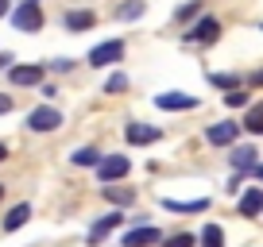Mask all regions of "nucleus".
Listing matches in <instances>:
<instances>
[{"label": "nucleus", "instance_id": "2eb2a0df", "mask_svg": "<svg viewBox=\"0 0 263 247\" xmlns=\"http://www.w3.org/2000/svg\"><path fill=\"white\" fill-rule=\"evenodd\" d=\"M163 205L171 209V213H205L209 201H205V197H197V201H171V197H166Z\"/></svg>", "mask_w": 263, "mask_h": 247}, {"label": "nucleus", "instance_id": "6e6552de", "mask_svg": "<svg viewBox=\"0 0 263 247\" xmlns=\"http://www.w3.org/2000/svg\"><path fill=\"white\" fill-rule=\"evenodd\" d=\"M124 139L136 143V147H143V143L159 139V128H151V123H128V128H124Z\"/></svg>", "mask_w": 263, "mask_h": 247}, {"label": "nucleus", "instance_id": "f3484780", "mask_svg": "<svg viewBox=\"0 0 263 247\" xmlns=\"http://www.w3.org/2000/svg\"><path fill=\"white\" fill-rule=\"evenodd\" d=\"M201 247H224V232L217 224H205L201 228Z\"/></svg>", "mask_w": 263, "mask_h": 247}, {"label": "nucleus", "instance_id": "9b49d317", "mask_svg": "<svg viewBox=\"0 0 263 247\" xmlns=\"http://www.w3.org/2000/svg\"><path fill=\"white\" fill-rule=\"evenodd\" d=\"M8 77H12V85H39L43 81V66H12Z\"/></svg>", "mask_w": 263, "mask_h": 247}, {"label": "nucleus", "instance_id": "f257e3e1", "mask_svg": "<svg viewBox=\"0 0 263 247\" xmlns=\"http://www.w3.org/2000/svg\"><path fill=\"white\" fill-rule=\"evenodd\" d=\"M12 24H16V31H39L43 27L39 0H20V8L12 12Z\"/></svg>", "mask_w": 263, "mask_h": 247}, {"label": "nucleus", "instance_id": "39448f33", "mask_svg": "<svg viewBox=\"0 0 263 247\" xmlns=\"http://www.w3.org/2000/svg\"><path fill=\"white\" fill-rule=\"evenodd\" d=\"M236 135H240V123L221 120V123H213V128L205 132V139L213 143V147H229V143H236Z\"/></svg>", "mask_w": 263, "mask_h": 247}, {"label": "nucleus", "instance_id": "b1692460", "mask_svg": "<svg viewBox=\"0 0 263 247\" xmlns=\"http://www.w3.org/2000/svg\"><path fill=\"white\" fill-rule=\"evenodd\" d=\"M224 105H229V108H244L248 105V93L244 89H232L229 97H224Z\"/></svg>", "mask_w": 263, "mask_h": 247}, {"label": "nucleus", "instance_id": "0eeeda50", "mask_svg": "<svg viewBox=\"0 0 263 247\" xmlns=\"http://www.w3.org/2000/svg\"><path fill=\"white\" fill-rule=\"evenodd\" d=\"M159 239H163V236H159V228H151V224H143V228H132L128 236L120 239V243H124V247H155Z\"/></svg>", "mask_w": 263, "mask_h": 247}, {"label": "nucleus", "instance_id": "ddd939ff", "mask_svg": "<svg viewBox=\"0 0 263 247\" xmlns=\"http://www.w3.org/2000/svg\"><path fill=\"white\" fill-rule=\"evenodd\" d=\"M240 216H263V190H248L240 197Z\"/></svg>", "mask_w": 263, "mask_h": 247}, {"label": "nucleus", "instance_id": "f8f14e48", "mask_svg": "<svg viewBox=\"0 0 263 247\" xmlns=\"http://www.w3.org/2000/svg\"><path fill=\"white\" fill-rule=\"evenodd\" d=\"M120 220H124L120 213H108V216H101V220H97V224L89 228V243H101V239H105V236H108L112 228H120Z\"/></svg>", "mask_w": 263, "mask_h": 247}, {"label": "nucleus", "instance_id": "a878e982", "mask_svg": "<svg viewBox=\"0 0 263 247\" xmlns=\"http://www.w3.org/2000/svg\"><path fill=\"white\" fill-rule=\"evenodd\" d=\"M174 16H178V19H194L197 16V4H186V8H178Z\"/></svg>", "mask_w": 263, "mask_h": 247}, {"label": "nucleus", "instance_id": "6ab92c4d", "mask_svg": "<svg viewBox=\"0 0 263 247\" xmlns=\"http://www.w3.org/2000/svg\"><path fill=\"white\" fill-rule=\"evenodd\" d=\"M209 81H213L217 89H229V93H232V89H244L236 74H209Z\"/></svg>", "mask_w": 263, "mask_h": 247}, {"label": "nucleus", "instance_id": "a211bd4d", "mask_svg": "<svg viewBox=\"0 0 263 247\" xmlns=\"http://www.w3.org/2000/svg\"><path fill=\"white\" fill-rule=\"evenodd\" d=\"M244 128H248V132H263V105H252V108H248Z\"/></svg>", "mask_w": 263, "mask_h": 247}, {"label": "nucleus", "instance_id": "412c9836", "mask_svg": "<svg viewBox=\"0 0 263 247\" xmlns=\"http://www.w3.org/2000/svg\"><path fill=\"white\" fill-rule=\"evenodd\" d=\"M143 16V0H128L124 8H116V19H140Z\"/></svg>", "mask_w": 263, "mask_h": 247}, {"label": "nucleus", "instance_id": "9d476101", "mask_svg": "<svg viewBox=\"0 0 263 247\" xmlns=\"http://www.w3.org/2000/svg\"><path fill=\"white\" fill-rule=\"evenodd\" d=\"M255 155H259V151H255V147H236V151H232V155H229V162H232V170H255V166H259V158H255Z\"/></svg>", "mask_w": 263, "mask_h": 247}, {"label": "nucleus", "instance_id": "dca6fc26", "mask_svg": "<svg viewBox=\"0 0 263 247\" xmlns=\"http://www.w3.org/2000/svg\"><path fill=\"white\" fill-rule=\"evenodd\" d=\"M93 24H97L93 12H66V27H70V31H85V27H93Z\"/></svg>", "mask_w": 263, "mask_h": 247}, {"label": "nucleus", "instance_id": "aec40b11", "mask_svg": "<svg viewBox=\"0 0 263 247\" xmlns=\"http://www.w3.org/2000/svg\"><path fill=\"white\" fill-rule=\"evenodd\" d=\"M105 197L112 201V205H132L136 193H132V190H116V186H105Z\"/></svg>", "mask_w": 263, "mask_h": 247}, {"label": "nucleus", "instance_id": "f03ea898", "mask_svg": "<svg viewBox=\"0 0 263 247\" xmlns=\"http://www.w3.org/2000/svg\"><path fill=\"white\" fill-rule=\"evenodd\" d=\"M120 58H124V39H108V43L89 50V66H112Z\"/></svg>", "mask_w": 263, "mask_h": 247}, {"label": "nucleus", "instance_id": "473e14b6", "mask_svg": "<svg viewBox=\"0 0 263 247\" xmlns=\"http://www.w3.org/2000/svg\"><path fill=\"white\" fill-rule=\"evenodd\" d=\"M0 197H4V186H0Z\"/></svg>", "mask_w": 263, "mask_h": 247}, {"label": "nucleus", "instance_id": "7ed1b4c3", "mask_svg": "<svg viewBox=\"0 0 263 247\" xmlns=\"http://www.w3.org/2000/svg\"><path fill=\"white\" fill-rule=\"evenodd\" d=\"M128 170H132V162H128L124 155H108V158H101V166H97V178L105 181V186H112V181H120Z\"/></svg>", "mask_w": 263, "mask_h": 247}, {"label": "nucleus", "instance_id": "c85d7f7f", "mask_svg": "<svg viewBox=\"0 0 263 247\" xmlns=\"http://www.w3.org/2000/svg\"><path fill=\"white\" fill-rule=\"evenodd\" d=\"M252 85H263V70H259V74H252Z\"/></svg>", "mask_w": 263, "mask_h": 247}, {"label": "nucleus", "instance_id": "4be33fe9", "mask_svg": "<svg viewBox=\"0 0 263 247\" xmlns=\"http://www.w3.org/2000/svg\"><path fill=\"white\" fill-rule=\"evenodd\" d=\"M74 166H101V155L93 147H82V151H74Z\"/></svg>", "mask_w": 263, "mask_h": 247}, {"label": "nucleus", "instance_id": "2f4dec72", "mask_svg": "<svg viewBox=\"0 0 263 247\" xmlns=\"http://www.w3.org/2000/svg\"><path fill=\"white\" fill-rule=\"evenodd\" d=\"M4 155H8V147H4V143H0V162H4Z\"/></svg>", "mask_w": 263, "mask_h": 247}, {"label": "nucleus", "instance_id": "5701e85b", "mask_svg": "<svg viewBox=\"0 0 263 247\" xmlns=\"http://www.w3.org/2000/svg\"><path fill=\"white\" fill-rule=\"evenodd\" d=\"M124 89H128V77H124V74H112L105 81V93H124Z\"/></svg>", "mask_w": 263, "mask_h": 247}, {"label": "nucleus", "instance_id": "c756f323", "mask_svg": "<svg viewBox=\"0 0 263 247\" xmlns=\"http://www.w3.org/2000/svg\"><path fill=\"white\" fill-rule=\"evenodd\" d=\"M0 16H8V0H0Z\"/></svg>", "mask_w": 263, "mask_h": 247}, {"label": "nucleus", "instance_id": "393cba45", "mask_svg": "<svg viewBox=\"0 0 263 247\" xmlns=\"http://www.w3.org/2000/svg\"><path fill=\"white\" fill-rule=\"evenodd\" d=\"M163 247H194V236H190V232H178V236H171Z\"/></svg>", "mask_w": 263, "mask_h": 247}, {"label": "nucleus", "instance_id": "423d86ee", "mask_svg": "<svg viewBox=\"0 0 263 247\" xmlns=\"http://www.w3.org/2000/svg\"><path fill=\"white\" fill-rule=\"evenodd\" d=\"M217 39H221V24H217L213 16L197 19L194 31H186V43H217Z\"/></svg>", "mask_w": 263, "mask_h": 247}, {"label": "nucleus", "instance_id": "20e7f679", "mask_svg": "<svg viewBox=\"0 0 263 247\" xmlns=\"http://www.w3.org/2000/svg\"><path fill=\"white\" fill-rule=\"evenodd\" d=\"M58 123H62V112H58V108H35L31 116H27V128H31V132H54Z\"/></svg>", "mask_w": 263, "mask_h": 247}, {"label": "nucleus", "instance_id": "cd10ccee", "mask_svg": "<svg viewBox=\"0 0 263 247\" xmlns=\"http://www.w3.org/2000/svg\"><path fill=\"white\" fill-rule=\"evenodd\" d=\"M0 112H12V97L8 93H0Z\"/></svg>", "mask_w": 263, "mask_h": 247}, {"label": "nucleus", "instance_id": "1a4fd4ad", "mask_svg": "<svg viewBox=\"0 0 263 247\" xmlns=\"http://www.w3.org/2000/svg\"><path fill=\"white\" fill-rule=\"evenodd\" d=\"M159 108H166V112H182V108H197L194 97H186V93H159L155 97Z\"/></svg>", "mask_w": 263, "mask_h": 247}, {"label": "nucleus", "instance_id": "bb28decb", "mask_svg": "<svg viewBox=\"0 0 263 247\" xmlns=\"http://www.w3.org/2000/svg\"><path fill=\"white\" fill-rule=\"evenodd\" d=\"M50 70H58V74H66V70H70V58H58V62H50Z\"/></svg>", "mask_w": 263, "mask_h": 247}, {"label": "nucleus", "instance_id": "7c9ffc66", "mask_svg": "<svg viewBox=\"0 0 263 247\" xmlns=\"http://www.w3.org/2000/svg\"><path fill=\"white\" fill-rule=\"evenodd\" d=\"M255 178H259V181H263V162H259V166H255Z\"/></svg>", "mask_w": 263, "mask_h": 247}, {"label": "nucleus", "instance_id": "4468645a", "mask_svg": "<svg viewBox=\"0 0 263 247\" xmlns=\"http://www.w3.org/2000/svg\"><path fill=\"white\" fill-rule=\"evenodd\" d=\"M27 220H31V205H16L8 216H4V232H16V228H24Z\"/></svg>", "mask_w": 263, "mask_h": 247}]
</instances>
